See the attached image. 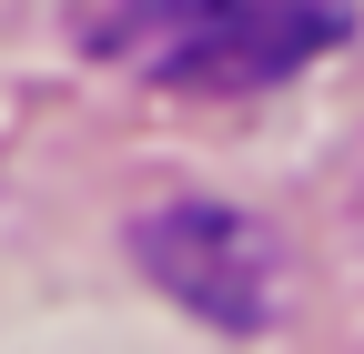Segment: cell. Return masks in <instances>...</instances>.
<instances>
[{
    "label": "cell",
    "mask_w": 364,
    "mask_h": 354,
    "mask_svg": "<svg viewBox=\"0 0 364 354\" xmlns=\"http://www.w3.org/2000/svg\"><path fill=\"white\" fill-rule=\"evenodd\" d=\"M354 11L364 0H122L102 21V51L172 92H253L344 41Z\"/></svg>",
    "instance_id": "cell-1"
},
{
    "label": "cell",
    "mask_w": 364,
    "mask_h": 354,
    "mask_svg": "<svg viewBox=\"0 0 364 354\" xmlns=\"http://www.w3.org/2000/svg\"><path fill=\"white\" fill-rule=\"evenodd\" d=\"M132 263L193 304L203 324H233V334H263L284 314V253L253 213H223V203H162L132 223Z\"/></svg>",
    "instance_id": "cell-2"
}]
</instances>
